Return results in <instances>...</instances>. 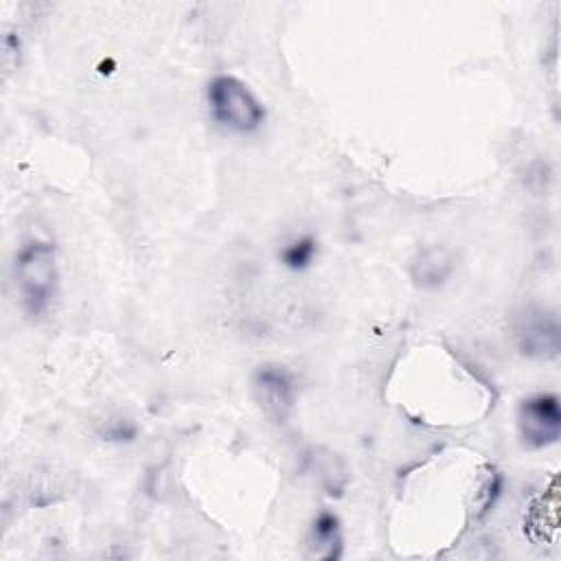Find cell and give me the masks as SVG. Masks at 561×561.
Masks as SVG:
<instances>
[{"label": "cell", "instance_id": "obj_6", "mask_svg": "<svg viewBox=\"0 0 561 561\" xmlns=\"http://www.w3.org/2000/svg\"><path fill=\"white\" fill-rule=\"evenodd\" d=\"M456 270V256L447 245H425L410 263V278L421 289L443 287Z\"/></svg>", "mask_w": 561, "mask_h": 561}, {"label": "cell", "instance_id": "obj_1", "mask_svg": "<svg viewBox=\"0 0 561 561\" xmlns=\"http://www.w3.org/2000/svg\"><path fill=\"white\" fill-rule=\"evenodd\" d=\"M13 276L24 311L33 318L46 313L55 302L59 289L55 243L37 237L24 241L15 252Z\"/></svg>", "mask_w": 561, "mask_h": 561}, {"label": "cell", "instance_id": "obj_2", "mask_svg": "<svg viewBox=\"0 0 561 561\" xmlns=\"http://www.w3.org/2000/svg\"><path fill=\"white\" fill-rule=\"evenodd\" d=\"M206 101L210 116L224 129L252 134L265 123V107L256 94L232 75H217L208 81Z\"/></svg>", "mask_w": 561, "mask_h": 561}, {"label": "cell", "instance_id": "obj_3", "mask_svg": "<svg viewBox=\"0 0 561 561\" xmlns=\"http://www.w3.org/2000/svg\"><path fill=\"white\" fill-rule=\"evenodd\" d=\"M519 438L528 449H543L554 445L561 436V405L559 397L537 392L526 397L517 408Z\"/></svg>", "mask_w": 561, "mask_h": 561}, {"label": "cell", "instance_id": "obj_10", "mask_svg": "<svg viewBox=\"0 0 561 561\" xmlns=\"http://www.w3.org/2000/svg\"><path fill=\"white\" fill-rule=\"evenodd\" d=\"M99 434L105 440H114V443H129L136 438V425L129 419H110L105 421V425L99 430Z\"/></svg>", "mask_w": 561, "mask_h": 561}, {"label": "cell", "instance_id": "obj_7", "mask_svg": "<svg viewBox=\"0 0 561 561\" xmlns=\"http://www.w3.org/2000/svg\"><path fill=\"white\" fill-rule=\"evenodd\" d=\"M309 469L316 473V478L327 495H335V497L342 495V491L348 482V471L337 454H333L327 447L311 449Z\"/></svg>", "mask_w": 561, "mask_h": 561}, {"label": "cell", "instance_id": "obj_9", "mask_svg": "<svg viewBox=\"0 0 561 561\" xmlns=\"http://www.w3.org/2000/svg\"><path fill=\"white\" fill-rule=\"evenodd\" d=\"M316 254H318V241L311 234H302V237H296L294 241L285 243L283 250L278 252V259L287 270L300 272L311 265Z\"/></svg>", "mask_w": 561, "mask_h": 561}, {"label": "cell", "instance_id": "obj_5", "mask_svg": "<svg viewBox=\"0 0 561 561\" xmlns=\"http://www.w3.org/2000/svg\"><path fill=\"white\" fill-rule=\"evenodd\" d=\"M252 392L259 408L276 423H283L294 410L296 381L283 364H261L252 375Z\"/></svg>", "mask_w": 561, "mask_h": 561}, {"label": "cell", "instance_id": "obj_4", "mask_svg": "<svg viewBox=\"0 0 561 561\" xmlns=\"http://www.w3.org/2000/svg\"><path fill=\"white\" fill-rule=\"evenodd\" d=\"M517 348L530 357H557L559 355V320L552 311L528 305L522 307L511 322Z\"/></svg>", "mask_w": 561, "mask_h": 561}, {"label": "cell", "instance_id": "obj_8", "mask_svg": "<svg viewBox=\"0 0 561 561\" xmlns=\"http://www.w3.org/2000/svg\"><path fill=\"white\" fill-rule=\"evenodd\" d=\"M309 548L316 559H337L342 554V533L340 519L331 511H320L311 524Z\"/></svg>", "mask_w": 561, "mask_h": 561}]
</instances>
